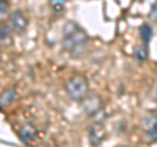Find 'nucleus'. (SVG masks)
Wrapping results in <instances>:
<instances>
[{"label": "nucleus", "mask_w": 157, "mask_h": 147, "mask_svg": "<svg viewBox=\"0 0 157 147\" xmlns=\"http://www.w3.org/2000/svg\"><path fill=\"white\" fill-rule=\"evenodd\" d=\"M18 137L24 143H30L37 137V130H36V127H33L32 125H25L18 130Z\"/></svg>", "instance_id": "39448f33"}, {"label": "nucleus", "mask_w": 157, "mask_h": 147, "mask_svg": "<svg viewBox=\"0 0 157 147\" xmlns=\"http://www.w3.org/2000/svg\"><path fill=\"white\" fill-rule=\"evenodd\" d=\"M134 57L139 63L145 62L147 59H148V46H147L145 43L136 46L135 50H134Z\"/></svg>", "instance_id": "6e6552de"}, {"label": "nucleus", "mask_w": 157, "mask_h": 147, "mask_svg": "<svg viewBox=\"0 0 157 147\" xmlns=\"http://www.w3.org/2000/svg\"><path fill=\"white\" fill-rule=\"evenodd\" d=\"M148 135L151 141H157V120L153 122V125L151 126V129L148 130Z\"/></svg>", "instance_id": "f8f14e48"}, {"label": "nucleus", "mask_w": 157, "mask_h": 147, "mask_svg": "<svg viewBox=\"0 0 157 147\" xmlns=\"http://www.w3.org/2000/svg\"><path fill=\"white\" fill-rule=\"evenodd\" d=\"M66 91L75 101H82L89 93L88 81L82 75H75L66 81Z\"/></svg>", "instance_id": "f03ea898"}, {"label": "nucleus", "mask_w": 157, "mask_h": 147, "mask_svg": "<svg viewBox=\"0 0 157 147\" xmlns=\"http://www.w3.org/2000/svg\"><path fill=\"white\" fill-rule=\"evenodd\" d=\"M88 134H89V141L93 145H100L104 142L105 137H106V131L104 129L102 125H92L88 130Z\"/></svg>", "instance_id": "20e7f679"}, {"label": "nucleus", "mask_w": 157, "mask_h": 147, "mask_svg": "<svg viewBox=\"0 0 157 147\" xmlns=\"http://www.w3.org/2000/svg\"><path fill=\"white\" fill-rule=\"evenodd\" d=\"M140 40L143 43H145V45H148V43L151 42L152 37H153V29H152V26L149 25V24H143V25L140 26Z\"/></svg>", "instance_id": "0eeeda50"}, {"label": "nucleus", "mask_w": 157, "mask_h": 147, "mask_svg": "<svg viewBox=\"0 0 157 147\" xmlns=\"http://www.w3.org/2000/svg\"><path fill=\"white\" fill-rule=\"evenodd\" d=\"M89 37L85 30L75 21L66 22L63 28V47L73 58H80L85 54Z\"/></svg>", "instance_id": "f257e3e1"}, {"label": "nucleus", "mask_w": 157, "mask_h": 147, "mask_svg": "<svg viewBox=\"0 0 157 147\" xmlns=\"http://www.w3.org/2000/svg\"><path fill=\"white\" fill-rule=\"evenodd\" d=\"M51 9L55 14H63L66 11V0H51Z\"/></svg>", "instance_id": "9d476101"}, {"label": "nucleus", "mask_w": 157, "mask_h": 147, "mask_svg": "<svg viewBox=\"0 0 157 147\" xmlns=\"http://www.w3.org/2000/svg\"><path fill=\"white\" fill-rule=\"evenodd\" d=\"M85 102L84 104V108H85V112L89 116H93L96 113V112H98L101 109V104H100V100H98V97H85L84 100H82Z\"/></svg>", "instance_id": "423d86ee"}, {"label": "nucleus", "mask_w": 157, "mask_h": 147, "mask_svg": "<svg viewBox=\"0 0 157 147\" xmlns=\"http://www.w3.org/2000/svg\"><path fill=\"white\" fill-rule=\"evenodd\" d=\"M8 13H9V3H8V0H0V20H3Z\"/></svg>", "instance_id": "9b49d317"}, {"label": "nucleus", "mask_w": 157, "mask_h": 147, "mask_svg": "<svg viewBox=\"0 0 157 147\" xmlns=\"http://www.w3.org/2000/svg\"><path fill=\"white\" fill-rule=\"evenodd\" d=\"M9 28L8 26H0V40L6 41L7 38H9Z\"/></svg>", "instance_id": "ddd939ff"}, {"label": "nucleus", "mask_w": 157, "mask_h": 147, "mask_svg": "<svg viewBox=\"0 0 157 147\" xmlns=\"http://www.w3.org/2000/svg\"><path fill=\"white\" fill-rule=\"evenodd\" d=\"M14 97H16V89L14 88H11V89L3 92L0 95V106H7L9 104H12Z\"/></svg>", "instance_id": "1a4fd4ad"}, {"label": "nucleus", "mask_w": 157, "mask_h": 147, "mask_svg": "<svg viewBox=\"0 0 157 147\" xmlns=\"http://www.w3.org/2000/svg\"><path fill=\"white\" fill-rule=\"evenodd\" d=\"M151 16H152V17H155V18H157V4H156L155 7H153V9H152Z\"/></svg>", "instance_id": "4468645a"}, {"label": "nucleus", "mask_w": 157, "mask_h": 147, "mask_svg": "<svg viewBox=\"0 0 157 147\" xmlns=\"http://www.w3.org/2000/svg\"><path fill=\"white\" fill-rule=\"evenodd\" d=\"M29 26V18L26 14H24L21 11H16L11 14V28L14 33L17 34H24L28 30Z\"/></svg>", "instance_id": "7ed1b4c3"}]
</instances>
